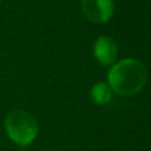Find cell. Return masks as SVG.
<instances>
[{"label":"cell","instance_id":"1","mask_svg":"<svg viewBox=\"0 0 151 151\" xmlns=\"http://www.w3.org/2000/svg\"><path fill=\"white\" fill-rule=\"evenodd\" d=\"M147 82V69L137 58H123L114 63L107 73V85L122 97L138 94Z\"/></svg>","mask_w":151,"mask_h":151},{"label":"cell","instance_id":"2","mask_svg":"<svg viewBox=\"0 0 151 151\" xmlns=\"http://www.w3.org/2000/svg\"><path fill=\"white\" fill-rule=\"evenodd\" d=\"M4 130L12 143L19 147H27L37 138L39 125L29 111L13 109L4 118Z\"/></svg>","mask_w":151,"mask_h":151},{"label":"cell","instance_id":"3","mask_svg":"<svg viewBox=\"0 0 151 151\" xmlns=\"http://www.w3.org/2000/svg\"><path fill=\"white\" fill-rule=\"evenodd\" d=\"M81 9L91 23L105 24L114 13L113 0H81Z\"/></svg>","mask_w":151,"mask_h":151},{"label":"cell","instance_id":"4","mask_svg":"<svg viewBox=\"0 0 151 151\" xmlns=\"http://www.w3.org/2000/svg\"><path fill=\"white\" fill-rule=\"evenodd\" d=\"M94 57L101 65L109 66L115 63L118 55V47L115 41L109 36H101L96 40L93 47Z\"/></svg>","mask_w":151,"mask_h":151},{"label":"cell","instance_id":"5","mask_svg":"<svg viewBox=\"0 0 151 151\" xmlns=\"http://www.w3.org/2000/svg\"><path fill=\"white\" fill-rule=\"evenodd\" d=\"M111 96L113 90L105 82H97L90 90V97L93 102L96 105H99V106H105V105L109 104L111 101Z\"/></svg>","mask_w":151,"mask_h":151},{"label":"cell","instance_id":"6","mask_svg":"<svg viewBox=\"0 0 151 151\" xmlns=\"http://www.w3.org/2000/svg\"><path fill=\"white\" fill-rule=\"evenodd\" d=\"M0 3H1V0H0Z\"/></svg>","mask_w":151,"mask_h":151}]
</instances>
